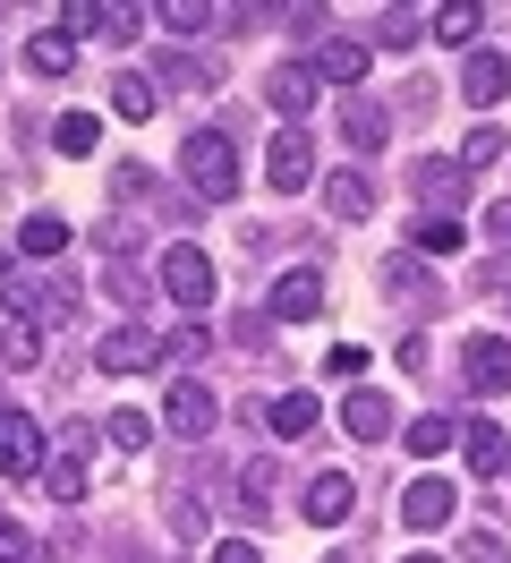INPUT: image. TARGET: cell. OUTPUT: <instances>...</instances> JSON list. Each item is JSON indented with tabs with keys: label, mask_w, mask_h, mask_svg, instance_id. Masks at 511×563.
I'll return each instance as SVG.
<instances>
[{
	"label": "cell",
	"mask_w": 511,
	"mask_h": 563,
	"mask_svg": "<svg viewBox=\"0 0 511 563\" xmlns=\"http://www.w3.org/2000/svg\"><path fill=\"white\" fill-rule=\"evenodd\" d=\"M145 18H163L170 35L188 43V35H204V26H213V18H222V9H204V0H163V9H145Z\"/></svg>",
	"instance_id": "cell-27"
},
{
	"label": "cell",
	"mask_w": 511,
	"mask_h": 563,
	"mask_svg": "<svg viewBox=\"0 0 511 563\" xmlns=\"http://www.w3.org/2000/svg\"><path fill=\"white\" fill-rule=\"evenodd\" d=\"M324 563H349V555H324Z\"/></svg>",
	"instance_id": "cell-43"
},
{
	"label": "cell",
	"mask_w": 511,
	"mask_h": 563,
	"mask_svg": "<svg viewBox=\"0 0 511 563\" xmlns=\"http://www.w3.org/2000/svg\"><path fill=\"white\" fill-rule=\"evenodd\" d=\"M43 427L26 419V410H0V478H34L43 470Z\"/></svg>",
	"instance_id": "cell-6"
},
{
	"label": "cell",
	"mask_w": 511,
	"mask_h": 563,
	"mask_svg": "<svg viewBox=\"0 0 511 563\" xmlns=\"http://www.w3.org/2000/svg\"><path fill=\"white\" fill-rule=\"evenodd\" d=\"M384 43H392V52H409V43H418V18H409V9H392V18H384Z\"/></svg>",
	"instance_id": "cell-38"
},
{
	"label": "cell",
	"mask_w": 511,
	"mask_h": 563,
	"mask_svg": "<svg viewBox=\"0 0 511 563\" xmlns=\"http://www.w3.org/2000/svg\"><path fill=\"white\" fill-rule=\"evenodd\" d=\"M154 86H179V95H213L222 77H213V60H197V52H170V60H163V77H154Z\"/></svg>",
	"instance_id": "cell-22"
},
{
	"label": "cell",
	"mask_w": 511,
	"mask_h": 563,
	"mask_svg": "<svg viewBox=\"0 0 511 563\" xmlns=\"http://www.w3.org/2000/svg\"><path fill=\"white\" fill-rule=\"evenodd\" d=\"M315 77H333V86H358V77H367V43H324V52H315Z\"/></svg>",
	"instance_id": "cell-23"
},
{
	"label": "cell",
	"mask_w": 511,
	"mask_h": 563,
	"mask_svg": "<svg viewBox=\"0 0 511 563\" xmlns=\"http://www.w3.org/2000/svg\"><path fill=\"white\" fill-rule=\"evenodd\" d=\"M170 529H179V538H188V547H197V538H204V512H197V504H188V495H179V504H170Z\"/></svg>",
	"instance_id": "cell-37"
},
{
	"label": "cell",
	"mask_w": 511,
	"mask_h": 563,
	"mask_svg": "<svg viewBox=\"0 0 511 563\" xmlns=\"http://www.w3.org/2000/svg\"><path fill=\"white\" fill-rule=\"evenodd\" d=\"M111 111L120 120H154V77H111Z\"/></svg>",
	"instance_id": "cell-28"
},
{
	"label": "cell",
	"mask_w": 511,
	"mask_h": 563,
	"mask_svg": "<svg viewBox=\"0 0 511 563\" xmlns=\"http://www.w3.org/2000/svg\"><path fill=\"white\" fill-rule=\"evenodd\" d=\"M477 26H486V9H477V0H443V9H435V35L452 43V52L477 43Z\"/></svg>",
	"instance_id": "cell-24"
},
{
	"label": "cell",
	"mask_w": 511,
	"mask_h": 563,
	"mask_svg": "<svg viewBox=\"0 0 511 563\" xmlns=\"http://www.w3.org/2000/svg\"><path fill=\"white\" fill-rule=\"evenodd\" d=\"M324 367H333V376H349V385H358V376H367V351H358V342H341V351L324 358Z\"/></svg>",
	"instance_id": "cell-36"
},
{
	"label": "cell",
	"mask_w": 511,
	"mask_h": 563,
	"mask_svg": "<svg viewBox=\"0 0 511 563\" xmlns=\"http://www.w3.org/2000/svg\"><path fill=\"white\" fill-rule=\"evenodd\" d=\"M495 154H511L503 129H469V137H460V163H469V172H477V163H495Z\"/></svg>",
	"instance_id": "cell-34"
},
{
	"label": "cell",
	"mask_w": 511,
	"mask_h": 563,
	"mask_svg": "<svg viewBox=\"0 0 511 563\" xmlns=\"http://www.w3.org/2000/svg\"><path fill=\"white\" fill-rule=\"evenodd\" d=\"M213 419H222V401H213L197 376H179V385H170V401H163V427H170V435H188V444H204V435H213Z\"/></svg>",
	"instance_id": "cell-5"
},
{
	"label": "cell",
	"mask_w": 511,
	"mask_h": 563,
	"mask_svg": "<svg viewBox=\"0 0 511 563\" xmlns=\"http://www.w3.org/2000/svg\"><path fill=\"white\" fill-rule=\"evenodd\" d=\"M401 521L409 529H443L452 521V487H443V478H409L401 487Z\"/></svg>",
	"instance_id": "cell-15"
},
{
	"label": "cell",
	"mask_w": 511,
	"mask_h": 563,
	"mask_svg": "<svg viewBox=\"0 0 511 563\" xmlns=\"http://www.w3.org/2000/svg\"><path fill=\"white\" fill-rule=\"evenodd\" d=\"M213 563H265V555H256L247 538H222V547H213Z\"/></svg>",
	"instance_id": "cell-41"
},
{
	"label": "cell",
	"mask_w": 511,
	"mask_h": 563,
	"mask_svg": "<svg viewBox=\"0 0 511 563\" xmlns=\"http://www.w3.org/2000/svg\"><path fill=\"white\" fill-rule=\"evenodd\" d=\"M460 444H469V470H477V478H495V470L511 461V435L495 419H469V427H460Z\"/></svg>",
	"instance_id": "cell-18"
},
{
	"label": "cell",
	"mask_w": 511,
	"mask_h": 563,
	"mask_svg": "<svg viewBox=\"0 0 511 563\" xmlns=\"http://www.w3.org/2000/svg\"><path fill=\"white\" fill-rule=\"evenodd\" d=\"M460 95H469L477 111H495L511 95V60L503 52H469V69H460Z\"/></svg>",
	"instance_id": "cell-13"
},
{
	"label": "cell",
	"mask_w": 511,
	"mask_h": 563,
	"mask_svg": "<svg viewBox=\"0 0 511 563\" xmlns=\"http://www.w3.org/2000/svg\"><path fill=\"white\" fill-rule=\"evenodd\" d=\"M102 367H111V376H145V367H163V342H154L145 324H111V333H102Z\"/></svg>",
	"instance_id": "cell-9"
},
{
	"label": "cell",
	"mask_w": 511,
	"mask_h": 563,
	"mask_svg": "<svg viewBox=\"0 0 511 563\" xmlns=\"http://www.w3.org/2000/svg\"><path fill=\"white\" fill-rule=\"evenodd\" d=\"M179 172H188V188H197L204 206H231L238 197V145L222 129H197V137L179 145Z\"/></svg>",
	"instance_id": "cell-1"
},
{
	"label": "cell",
	"mask_w": 511,
	"mask_h": 563,
	"mask_svg": "<svg viewBox=\"0 0 511 563\" xmlns=\"http://www.w3.org/2000/svg\"><path fill=\"white\" fill-rule=\"evenodd\" d=\"M409 240H418V256H452V247L469 240V231H460V222H452V213H426V222H418V231H409Z\"/></svg>",
	"instance_id": "cell-29"
},
{
	"label": "cell",
	"mask_w": 511,
	"mask_h": 563,
	"mask_svg": "<svg viewBox=\"0 0 511 563\" xmlns=\"http://www.w3.org/2000/svg\"><path fill=\"white\" fill-rule=\"evenodd\" d=\"M503 478H511V461H503Z\"/></svg>",
	"instance_id": "cell-44"
},
{
	"label": "cell",
	"mask_w": 511,
	"mask_h": 563,
	"mask_svg": "<svg viewBox=\"0 0 511 563\" xmlns=\"http://www.w3.org/2000/svg\"><path fill=\"white\" fill-rule=\"evenodd\" d=\"M341 137L358 145V154H375V145L392 137V120H384V103H367V95H349V103H341Z\"/></svg>",
	"instance_id": "cell-17"
},
{
	"label": "cell",
	"mask_w": 511,
	"mask_h": 563,
	"mask_svg": "<svg viewBox=\"0 0 511 563\" xmlns=\"http://www.w3.org/2000/svg\"><path fill=\"white\" fill-rule=\"evenodd\" d=\"M102 290H111L120 308H129V299H136V274H129V265H120V256H111V274H102Z\"/></svg>",
	"instance_id": "cell-40"
},
{
	"label": "cell",
	"mask_w": 511,
	"mask_h": 563,
	"mask_svg": "<svg viewBox=\"0 0 511 563\" xmlns=\"http://www.w3.org/2000/svg\"><path fill=\"white\" fill-rule=\"evenodd\" d=\"M324 213H341V222H367V213H375L367 172H333V179H324Z\"/></svg>",
	"instance_id": "cell-19"
},
{
	"label": "cell",
	"mask_w": 511,
	"mask_h": 563,
	"mask_svg": "<svg viewBox=\"0 0 511 563\" xmlns=\"http://www.w3.org/2000/svg\"><path fill=\"white\" fill-rule=\"evenodd\" d=\"M265 419H273V435H281V444H299V435H315V427H324V401H315V393H281Z\"/></svg>",
	"instance_id": "cell-16"
},
{
	"label": "cell",
	"mask_w": 511,
	"mask_h": 563,
	"mask_svg": "<svg viewBox=\"0 0 511 563\" xmlns=\"http://www.w3.org/2000/svg\"><path fill=\"white\" fill-rule=\"evenodd\" d=\"M452 435H460V427H452V419H435V410H426V419H409V427H401V444H409V453H418V461L452 453Z\"/></svg>",
	"instance_id": "cell-25"
},
{
	"label": "cell",
	"mask_w": 511,
	"mask_h": 563,
	"mask_svg": "<svg viewBox=\"0 0 511 563\" xmlns=\"http://www.w3.org/2000/svg\"><path fill=\"white\" fill-rule=\"evenodd\" d=\"M204 351H213V333H204V324H179V333L163 342V358H188V367H197Z\"/></svg>",
	"instance_id": "cell-33"
},
{
	"label": "cell",
	"mask_w": 511,
	"mask_h": 563,
	"mask_svg": "<svg viewBox=\"0 0 511 563\" xmlns=\"http://www.w3.org/2000/svg\"><path fill=\"white\" fill-rule=\"evenodd\" d=\"M43 495L52 504H86V427H68V444L43 461Z\"/></svg>",
	"instance_id": "cell-10"
},
{
	"label": "cell",
	"mask_w": 511,
	"mask_h": 563,
	"mask_svg": "<svg viewBox=\"0 0 511 563\" xmlns=\"http://www.w3.org/2000/svg\"><path fill=\"white\" fill-rule=\"evenodd\" d=\"M460 555H469V563H503V538H495V529H469V538H460Z\"/></svg>",
	"instance_id": "cell-35"
},
{
	"label": "cell",
	"mask_w": 511,
	"mask_h": 563,
	"mask_svg": "<svg viewBox=\"0 0 511 563\" xmlns=\"http://www.w3.org/2000/svg\"><path fill=\"white\" fill-rule=\"evenodd\" d=\"M307 317H324V274L290 265V274L273 282V324H307Z\"/></svg>",
	"instance_id": "cell-7"
},
{
	"label": "cell",
	"mask_w": 511,
	"mask_h": 563,
	"mask_svg": "<svg viewBox=\"0 0 511 563\" xmlns=\"http://www.w3.org/2000/svg\"><path fill=\"white\" fill-rule=\"evenodd\" d=\"M265 179L281 188V197H299L307 179H315V145H307L299 129H281V137L265 145Z\"/></svg>",
	"instance_id": "cell-8"
},
{
	"label": "cell",
	"mask_w": 511,
	"mask_h": 563,
	"mask_svg": "<svg viewBox=\"0 0 511 563\" xmlns=\"http://www.w3.org/2000/svg\"><path fill=\"white\" fill-rule=\"evenodd\" d=\"M145 435H154V419H145V410H120V419H102V444H111V453H145Z\"/></svg>",
	"instance_id": "cell-30"
},
{
	"label": "cell",
	"mask_w": 511,
	"mask_h": 563,
	"mask_svg": "<svg viewBox=\"0 0 511 563\" xmlns=\"http://www.w3.org/2000/svg\"><path fill=\"white\" fill-rule=\"evenodd\" d=\"M163 290L188 308V317H204V308H213V256H204L197 240H179V247L163 256Z\"/></svg>",
	"instance_id": "cell-3"
},
{
	"label": "cell",
	"mask_w": 511,
	"mask_h": 563,
	"mask_svg": "<svg viewBox=\"0 0 511 563\" xmlns=\"http://www.w3.org/2000/svg\"><path fill=\"white\" fill-rule=\"evenodd\" d=\"M341 427H349V435H367V444H375V435H392V401L358 385L349 401H341Z\"/></svg>",
	"instance_id": "cell-20"
},
{
	"label": "cell",
	"mask_w": 511,
	"mask_h": 563,
	"mask_svg": "<svg viewBox=\"0 0 511 563\" xmlns=\"http://www.w3.org/2000/svg\"><path fill=\"white\" fill-rule=\"evenodd\" d=\"M52 137H60V154H95L102 120H95V111H68V120H60V129H52Z\"/></svg>",
	"instance_id": "cell-31"
},
{
	"label": "cell",
	"mask_w": 511,
	"mask_h": 563,
	"mask_svg": "<svg viewBox=\"0 0 511 563\" xmlns=\"http://www.w3.org/2000/svg\"><path fill=\"white\" fill-rule=\"evenodd\" d=\"M349 504H358V487H349L341 470H315V478H307V521H315V529L349 521Z\"/></svg>",
	"instance_id": "cell-14"
},
{
	"label": "cell",
	"mask_w": 511,
	"mask_h": 563,
	"mask_svg": "<svg viewBox=\"0 0 511 563\" xmlns=\"http://www.w3.org/2000/svg\"><path fill=\"white\" fill-rule=\"evenodd\" d=\"M60 18H68V35H95V43H111V52H129V43L145 35V9H120V0H68Z\"/></svg>",
	"instance_id": "cell-2"
},
{
	"label": "cell",
	"mask_w": 511,
	"mask_h": 563,
	"mask_svg": "<svg viewBox=\"0 0 511 563\" xmlns=\"http://www.w3.org/2000/svg\"><path fill=\"white\" fill-rule=\"evenodd\" d=\"M265 103L281 111V120H307V111H315V69H307V60H281V69L265 77Z\"/></svg>",
	"instance_id": "cell-11"
},
{
	"label": "cell",
	"mask_w": 511,
	"mask_h": 563,
	"mask_svg": "<svg viewBox=\"0 0 511 563\" xmlns=\"http://www.w3.org/2000/svg\"><path fill=\"white\" fill-rule=\"evenodd\" d=\"M0 563H26V529L9 521V512H0Z\"/></svg>",
	"instance_id": "cell-39"
},
{
	"label": "cell",
	"mask_w": 511,
	"mask_h": 563,
	"mask_svg": "<svg viewBox=\"0 0 511 563\" xmlns=\"http://www.w3.org/2000/svg\"><path fill=\"white\" fill-rule=\"evenodd\" d=\"M18 247H26V256H60V247H68V213H26Z\"/></svg>",
	"instance_id": "cell-26"
},
{
	"label": "cell",
	"mask_w": 511,
	"mask_h": 563,
	"mask_svg": "<svg viewBox=\"0 0 511 563\" xmlns=\"http://www.w3.org/2000/svg\"><path fill=\"white\" fill-rule=\"evenodd\" d=\"M34 358H43V333H34V324H9V333H0V367H34Z\"/></svg>",
	"instance_id": "cell-32"
},
{
	"label": "cell",
	"mask_w": 511,
	"mask_h": 563,
	"mask_svg": "<svg viewBox=\"0 0 511 563\" xmlns=\"http://www.w3.org/2000/svg\"><path fill=\"white\" fill-rule=\"evenodd\" d=\"M418 197H426V213H469V163H452V154H426L418 163Z\"/></svg>",
	"instance_id": "cell-4"
},
{
	"label": "cell",
	"mask_w": 511,
	"mask_h": 563,
	"mask_svg": "<svg viewBox=\"0 0 511 563\" xmlns=\"http://www.w3.org/2000/svg\"><path fill=\"white\" fill-rule=\"evenodd\" d=\"M460 367H469L477 393H511V342L503 333H477L469 351H460Z\"/></svg>",
	"instance_id": "cell-12"
},
{
	"label": "cell",
	"mask_w": 511,
	"mask_h": 563,
	"mask_svg": "<svg viewBox=\"0 0 511 563\" xmlns=\"http://www.w3.org/2000/svg\"><path fill=\"white\" fill-rule=\"evenodd\" d=\"M401 563H443V555H401Z\"/></svg>",
	"instance_id": "cell-42"
},
{
	"label": "cell",
	"mask_w": 511,
	"mask_h": 563,
	"mask_svg": "<svg viewBox=\"0 0 511 563\" xmlns=\"http://www.w3.org/2000/svg\"><path fill=\"white\" fill-rule=\"evenodd\" d=\"M26 60H34V77H68L77 69V35H68V26H43V35L26 43Z\"/></svg>",
	"instance_id": "cell-21"
}]
</instances>
